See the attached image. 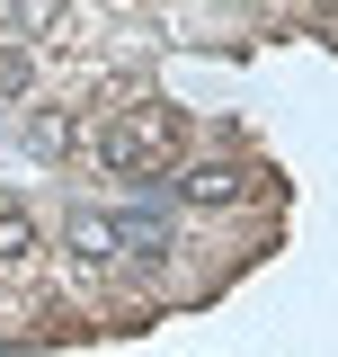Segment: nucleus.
I'll return each mask as SVG.
<instances>
[{"mask_svg": "<svg viewBox=\"0 0 338 357\" xmlns=\"http://www.w3.org/2000/svg\"><path fill=\"white\" fill-rule=\"evenodd\" d=\"M178 197L187 206H241V197H258V178L241 161H187L178 170Z\"/></svg>", "mask_w": 338, "mask_h": 357, "instance_id": "f03ea898", "label": "nucleus"}, {"mask_svg": "<svg viewBox=\"0 0 338 357\" xmlns=\"http://www.w3.org/2000/svg\"><path fill=\"white\" fill-rule=\"evenodd\" d=\"M72 27V0H0V36H18V45H54Z\"/></svg>", "mask_w": 338, "mask_h": 357, "instance_id": "20e7f679", "label": "nucleus"}, {"mask_svg": "<svg viewBox=\"0 0 338 357\" xmlns=\"http://www.w3.org/2000/svg\"><path fill=\"white\" fill-rule=\"evenodd\" d=\"M63 250L81 268H116L125 259V215H72L63 223Z\"/></svg>", "mask_w": 338, "mask_h": 357, "instance_id": "7ed1b4c3", "label": "nucleus"}, {"mask_svg": "<svg viewBox=\"0 0 338 357\" xmlns=\"http://www.w3.org/2000/svg\"><path fill=\"white\" fill-rule=\"evenodd\" d=\"M36 89V54L27 45H0V98H27Z\"/></svg>", "mask_w": 338, "mask_h": 357, "instance_id": "423d86ee", "label": "nucleus"}, {"mask_svg": "<svg viewBox=\"0 0 338 357\" xmlns=\"http://www.w3.org/2000/svg\"><path fill=\"white\" fill-rule=\"evenodd\" d=\"M36 215H27V206H18V197H0V259H36Z\"/></svg>", "mask_w": 338, "mask_h": 357, "instance_id": "39448f33", "label": "nucleus"}, {"mask_svg": "<svg viewBox=\"0 0 338 357\" xmlns=\"http://www.w3.org/2000/svg\"><path fill=\"white\" fill-rule=\"evenodd\" d=\"M81 134H72V116H36V152H72Z\"/></svg>", "mask_w": 338, "mask_h": 357, "instance_id": "0eeeda50", "label": "nucleus"}, {"mask_svg": "<svg viewBox=\"0 0 338 357\" xmlns=\"http://www.w3.org/2000/svg\"><path fill=\"white\" fill-rule=\"evenodd\" d=\"M178 152H187V116L161 107V98H152V107H125L116 126L98 134V161H107L116 178H152V170H169Z\"/></svg>", "mask_w": 338, "mask_h": 357, "instance_id": "f257e3e1", "label": "nucleus"}]
</instances>
